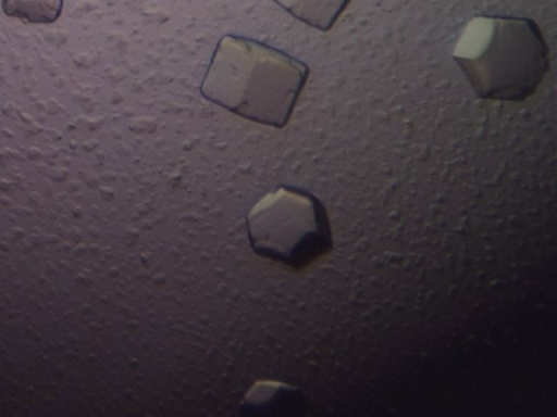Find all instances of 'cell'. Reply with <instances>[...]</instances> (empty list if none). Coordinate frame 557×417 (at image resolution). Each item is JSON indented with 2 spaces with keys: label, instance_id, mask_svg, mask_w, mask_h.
I'll return each instance as SVG.
<instances>
[{
  "label": "cell",
  "instance_id": "cell-1",
  "mask_svg": "<svg viewBox=\"0 0 557 417\" xmlns=\"http://www.w3.org/2000/svg\"><path fill=\"white\" fill-rule=\"evenodd\" d=\"M308 74L306 64L277 48L225 35L216 43L200 92L246 119L283 128Z\"/></svg>",
  "mask_w": 557,
  "mask_h": 417
},
{
  "label": "cell",
  "instance_id": "cell-2",
  "mask_svg": "<svg viewBox=\"0 0 557 417\" xmlns=\"http://www.w3.org/2000/svg\"><path fill=\"white\" fill-rule=\"evenodd\" d=\"M547 53L532 20L479 15L463 26L451 54L478 97L523 101L547 73Z\"/></svg>",
  "mask_w": 557,
  "mask_h": 417
},
{
  "label": "cell",
  "instance_id": "cell-3",
  "mask_svg": "<svg viewBox=\"0 0 557 417\" xmlns=\"http://www.w3.org/2000/svg\"><path fill=\"white\" fill-rule=\"evenodd\" d=\"M251 248L259 255L301 269L332 243L326 212L311 193L281 186L259 199L247 215Z\"/></svg>",
  "mask_w": 557,
  "mask_h": 417
},
{
  "label": "cell",
  "instance_id": "cell-4",
  "mask_svg": "<svg viewBox=\"0 0 557 417\" xmlns=\"http://www.w3.org/2000/svg\"><path fill=\"white\" fill-rule=\"evenodd\" d=\"M299 21L320 30L330 29L350 0H273Z\"/></svg>",
  "mask_w": 557,
  "mask_h": 417
},
{
  "label": "cell",
  "instance_id": "cell-5",
  "mask_svg": "<svg viewBox=\"0 0 557 417\" xmlns=\"http://www.w3.org/2000/svg\"><path fill=\"white\" fill-rule=\"evenodd\" d=\"M62 0H3L8 15L30 23H51L58 18Z\"/></svg>",
  "mask_w": 557,
  "mask_h": 417
}]
</instances>
